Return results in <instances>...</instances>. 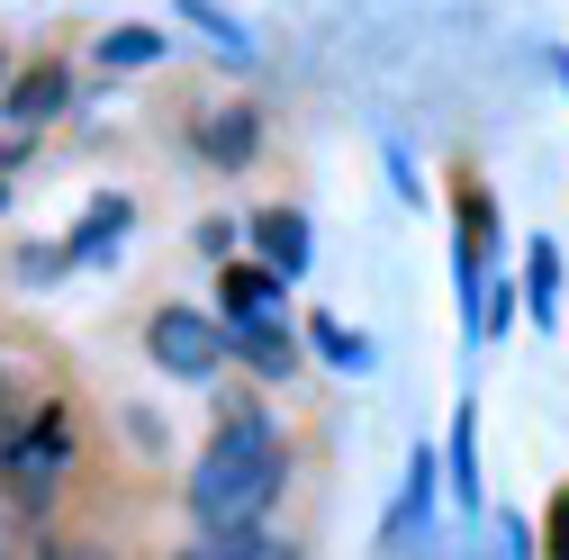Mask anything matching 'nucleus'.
<instances>
[{
    "label": "nucleus",
    "mask_w": 569,
    "mask_h": 560,
    "mask_svg": "<svg viewBox=\"0 0 569 560\" xmlns=\"http://www.w3.org/2000/svg\"><path fill=\"white\" fill-rule=\"evenodd\" d=\"M425 516H435V461H416V470H407V498H398V533H416Z\"/></svg>",
    "instance_id": "nucleus-15"
},
{
    "label": "nucleus",
    "mask_w": 569,
    "mask_h": 560,
    "mask_svg": "<svg viewBox=\"0 0 569 560\" xmlns=\"http://www.w3.org/2000/svg\"><path fill=\"white\" fill-rule=\"evenodd\" d=\"M551 73H560V91H569V54H551Z\"/></svg>",
    "instance_id": "nucleus-19"
},
{
    "label": "nucleus",
    "mask_w": 569,
    "mask_h": 560,
    "mask_svg": "<svg viewBox=\"0 0 569 560\" xmlns=\"http://www.w3.org/2000/svg\"><path fill=\"white\" fill-rule=\"evenodd\" d=\"M0 208H10V190H0Z\"/></svg>",
    "instance_id": "nucleus-23"
},
{
    "label": "nucleus",
    "mask_w": 569,
    "mask_h": 560,
    "mask_svg": "<svg viewBox=\"0 0 569 560\" xmlns=\"http://www.w3.org/2000/svg\"><path fill=\"white\" fill-rule=\"evenodd\" d=\"M470 434H479V416L461 407V416H452V498L479 516V452H470Z\"/></svg>",
    "instance_id": "nucleus-13"
},
{
    "label": "nucleus",
    "mask_w": 569,
    "mask_h": 560,
    "mask_svg": "<svg viewBox=\"0 0 569 560\" xmlns=\"http://www.w3.org/2000/svg\"><path fill=\"white\" fill-rule=\"evenodd\" d=\"M127 227H136V208H127V199H91V218H82V236L63 244V253H73V262H100L109 244H127Z\"/></svg>",
    "instance_id": "nucleus-9"
},
{
    "label": "nucleus",
    "mask_w": 569,
    "mask_h": 560,
    "mask_svg": "<svg viewBox=\"0 0 569 560\" xmlns=\"http://www.w3.org/2000/svg\"><path fill=\"white\" fill-rule=\"evenodd\" d=\"M218 299H227V317H236V326H253V317H280V271H271V262H227Z\"/></svg>",
    "instance_id": "nucleus-7"
},
{
    "label": "nucleus",
    "mask_w": 569,
    "mask_h": 560,
    "mask_svg": "<svg viewBox=\"0 0 569 560\" xmlns=\"http://www.w3.org/2000/svg\"><path fill=\"white\" fill-rule=\"evenodd\" d=\"M146 353H154V371H172V380H218V371L236 362V334H227L218 317L154 308V317H146Z\"/></svg>",
    "instance_id": "nucleus-3"
},
{
    "label": "nucleus",
    "mask_w": 569,
    "mask_h": 560,
    "mask_svg": "<svg viewBox=\"0 0 569 560\" xmlns=\"http://www.w3.org/2000/svg\"><path fill=\"white\" fill-rule=\"evenodd\" d=\"M37 560H118V551H100V542H46Z\"/></svg>",
    "instance_id": "nucleus-17"
},
{
    "label": "nucleus",
    "mask_w": 569,
    "mask_h": 560,
    "mask_svg": "<svg viewBox=\"0 0 569 560\" xmlns=\"http://www.w3.org/2000/svg\"><path fill=\"white\" fill-rule=\"evenodd\" d=\"M63 461H73V416H63V407H37L28 426H19L10 443H0V479H10V498H19V507L54 498Z\"/></svg>",
    "instance_id": "nucleus-2"
},
{
    "label": "nucleus",
    "mask_w": 569,
    "mask_h": 560,
    "mask_svg": "<svg viewBox=\"0 0 569 560\" xmlns=\"http://www.w3.org/2000/svg\"><path fill=\"white\" fill-rule=\"evenodd\" d=\"M0 443H10V407H0Z\"/></svg>",
    "instance_id": "nucleus-21"
},
{
    "label": "nucleus",
    "mask_w": 569,
    "mask_h": 560,
    "mask_svg": "<svg viewBox=\"0 0 569 560\" xmlns=\"http://www.w3.org/2000/svg\"><path fill=\"white\" fill-rule=\"evenodd\" d=\"M100 63H109V73H118V63H127V73H146V63H163V37L154 28H109L100 37Z\"/></svg>",
    "instance_id": "nucleus-12"
},
{
    "label": "nucleus",
    "mask_w": 569,
    "mask_h": 560,
    "mask_svg": "<svg viewBox=\"0 0 569 560\" xmlns=\"http://www.w3.org/2000/svg\"><path fill=\"white\" fill-rule=\"evenodd\" d=\"M308 253H317V236H308L299 208H262V218H253V262H271L280 280H299Z\"/></svg>",
    "instance_id": "nucleus-6"
},
{
    "label": "nucleus",
    "mask_w": 569,
    "mask_h": 560,
    "mask_svg": "<svg viewBox=\"0 0 569 560\" xmlns=\"http://www.w3.org/2000/svg\"><path fill=\"white\" fill-rule=\"evenodd\" d=\"M236 362H244L253 380H290V371H299V343L280 334L271 317H253V326H236Z\"/></svg>",
    "instance_id": "nucleus-8"
},
{
    "label": "nucleus",
    "mask_w": 569,
    "mask_h": 560,
    "mask_svg": "<svg viewBox=\"0 0 569 560\" xmlns=\"http://www.w3.org/2000/svg\"><path fill=\"white\" fill-rule=\"evenodd\" d=\"M551 560H569V498H551Z\"/></svg>",
    "instance_id": "nucleus-18"
},
{
    "label": "nucleus",
    "mask_w": 569,
    "mask_h": 560,
    "mask_svg": "<svg viewBox=\"0 0 569 560\" xmlns=\"http://www.w3.org/2000/svg\"><path fill=\"white\" fill-rule=\"evenodd\" d=\"M190 146H199V163H218V172H244V163L262 154V109H253V100H218V109H199Z\"/></svg>",
    "instance_id": "nucleus-4"
},
{
    "label": "nucleus",
    "mask_w": 569,
    "mask_h": 560,
    "mask_svg": "<svg viewBox=\"0 0 569 560\" xmlns=\"http://www.w3.org/2000/svg\"><path fill=\"white\" fill-rule=\"evenodd\" d=\"M280 479H290V443H280L271 416H227L208 452L190 461V524H262Z\"/></svg>",
    "instance_id": "nucleus-1"
},
{
    "label": "nucleus",
    "mask_w": 569,
    "mask_h": 560,
    "mask_svg": "<svg viewBox=\"0 0 569 560\" xmlns=\"http://www.w3.org/2000/svg\"><path fill=\"white\" fill-rule=\"evenodd\" d=\"M317 353H326L335 371H371V343L352 334V326H335V317H317Z\"/></svg>",
    "instance_id": "nucleus-14"
},
{
    "label": "nucleus",
    "mask_w": 569,
    "mask_h": 560,
    "mask_svg": "<svg viewBox=\"0 0 569 560\" xmlns=\"http://www.w3.org/2000/svg\"><path fill=\"white\" fill-rule=\"evenodd\" d=\"M525 308H533L542 326L560 317V244H551V236H542V244H525Z\"/></svg>",
    "instance_id": "nucleus-10"
},
{
    "label": "nucleus",
    "mask_w": 569,
    "mask_h": 560,
    "mask_svg": "<svg viewBox=\"0 0 569 560\" xmlns=\"http://www.w3.org/2000/svg\"><path fill=\"white\" fill-rule=\"evenodd\" d=\"M181 560H262V524H208Z\"/></svg>",
    "instance_id": "nucleus-11"
},
{
    "label": "nucleus",
    "mask_w": 569,
    "mask_h": 560,
    "mask_svg": "<svg viewBox=\"0 0 569 560\" xmlns=\"http://www.w3.org/2000/svg\"><path fill=\"white\" fill-rule=\"evenodd\" d=\"M262 560H290V551H280V542H262Z\"/></svg>",
    "instance_id": "nucleus-20"
},
{
    "label": "nucleus",
    "mask_w": 569,
    "mask_h": 560,
    "mask_svg": "<svg viewBox=\"0 0 569 560\" xmlns=\"http://www.w3.org/2000/svg\"><path fill=\"white\" fill-rule=\"evenodd\" d=\"M181 19H199L208 37H218V46H227V54H244V46H253V37H244V28H236V19L218 10V0H181Z\"/></svg>",
    "instance_id": "nucleus-16"
},
{
    "label": "nucleus",
    "mask_w": 569,
    "mask_h": 560,
    "mask_svg": "<svg viewBox=\"0 0 569 560\" xmlns=\"http://www.w3.org/2000/svg\"><path fill=\"white\" fill-rule=\"evenodd\" d=\"M0 73H10V46H0Z\"/></svg>",
    "instance_id": "nucleus-22"
},
{
    "label": "nucleus",
    "mask_w": 569,
    "mask_h": 560,
    "mask_svg": "<svg viewBox=\"0 0 569 560\" xmlns=\"http://www.w3.org/2000/svg\"><path fill=\"white\" fill-rule=\"evenodd\" d=\"M63 100H73V73L46 54V63H28L19 82H0V109H10V127H46V118H63Z\"/></svg>",
    "instance_id": "nucleus-5"
}]
</instances>
